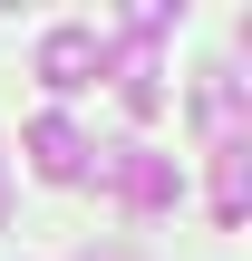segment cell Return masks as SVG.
<instances>
[{
	"label": "cell",
	"mask_w": 252,
	"mask_h": 261,
	"mask_svg": "<svg viewBox=\"0 0 252 261\" xmlns=\"http://www.w3.org/2000/svg\"><path fill=\"white\" fill-rule=\"evenodd\" d=\"M87 184H107L126 213H165V203H175V165H165L155 145H97V155H87Z\"/></svg>",
	"instance_id": "1"
},
{
	"label": "cell",
	"mask_w": 252,
	"mask_h": 261,
	"mask_svg": "<svg viewBox=\"0 0 252 261\" xmlns=\"http://www.w3.org/2000/svg\"><path fill=\"white\" fill-rule=\"evenodd\" d=\"M97 48H107V39H97L87 19H58V29L39 39V58H29V68H39V87H49V97H78V87H97Z\"/></svg>",
	"instance_id": "2"
},
{
	"label": "cell",
	"mask_w": 252,
	"mask_h": 261,
	"mask_svg": "<svg viewBox=\"0 0 252 261\" xmlns=\"http://www.w3.org/2000/svg\"><path fill=\"white\" fill-rule=\"evenodd\" d=\"M194 126H204V155L252 145V97H243L233 68H204V77H194Z\"/></svg>",
	"instance_id": "3"
},
{
	"label": "cell",
	"mask_w": 252,
	"mask_h": 261,
	"mask_svg": "<svg viewBox=\"0 0 252 261\" xmlns=\"http://www.w3.org/2000/svg\"><path fill=\"white\" fill-rule=\"evenodd\" d=\"M19 145H29V174H39V184H87V155H97V145H87L68 116H39Z\"/></svg>",
	"instance_id": "4"
},
{
	"label": "cell",
	"mask_w": 252,
	"mask_h": 261,
	"mask_svg": "<svg viewBox=\"0 0 252 261\" xmlns=\"http://www.w3.org/2000/svg\"><path fill=\"white\" fill-rule=\"evenodd\" d=\"M97 77H117L126 116H155V107H165V77H155V48H146V39H117V48H97Z\"/></svg>",
	"instance_id": "5"
},
{
	"label": "cell",
	"mask_w": 252,
	"mask_h": 261,
	"mask_svg": "<svg viewBox=\"0 0 252 261\" xmlns=\"http://www.w3.org/2000/svg\"><path fill=\"white\" fill-rule=\"evenodd\" d=\"M243 213H252V145H223L214 155V223L233 232Z\"/></svg>",
	"instance_id": "6"
},
{
	"label": "cell",
	"mask_w": 252,
	"mask_h": 261,
	"mask_svg": "<svg viewBox=\"0 0 252 261\" xmlns=\"http://www.w3.org/2000/svg\"><path fill=\"white\" fill-rule=\"evenodd\" d=\"M0 213H10V194H0Z\"/></svg>",
	"instance_id": "7"
}]
</instances>
